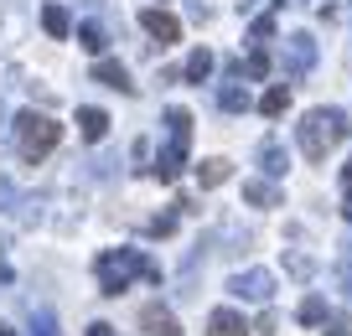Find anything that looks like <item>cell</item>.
<instances>
[{
    "mask_svg": "<svg viewBox=\"0 0 352 336\" xmlns=\"http://www.w3.org/2000/svg\"><path fill=\"white\" fill-rule=\"evenodd\" d=\"M347 130H352V124H347V114H342V109H311L306 120H300V130H296L300 155H306L311 166L327 161V155L347 140Z\"/></svg>",
    "mask_w": 352,
    "mask_h": 336,
    "instance_id": "cell-1",
    "label": "cell"
},
{
    "mask_svg": "<svg viewBox=\"0 0 352 336\" xmlns=\"http://www.w3.org/2000/svg\"><path fill=\"white\" fill-rule=\"evenodd\" d=\"M94 274H99V290L104 295H124L140 274H155V269H151V259L135 254V249H104L99 264H94Z\"/></svg>",
    "mask_w": 352,
    "mask_h": 336,
    "instance_id": "cell-2",
    "label": "cell"
},
{
    "mask_svg": "<svg viewBox=\"0 0 352 336\" xmlns=\"http://www.w3.org/2000/svg\"><path fill=\"white\" fill-rule=\"evenodd\" d=\"M16 140H21V161L36 166V161H47V155L57 150L63 124L47 120V114H36V109H26V114H16Z\"/></svg>",
    "mask_w": 352,
    "mask_h": 336,
    "instance_id": "cell-3",
    "label": "cell"
},
{
    "mask_svg": "<svg viewBox=\"0 0 352 336\" xmlns=\"http://www.w3.org/2000/svg\"><path fill=\"white\" fill-rule=\"evenodd\" d=\"M228 290L239 295V300H270V295H275V274L270 269H243V274L228 280Z\"/></svg>",
    "mask_w": 352,
    "mask_h": 336,
    "instance_id": "cell-4",
    "label": "cell"
},
{
    "mask_svg": "<svg viewBox=\"0 0 352 336\" xmlns=\"http://www.w3.org/2000/svg\"><path fill=\"white\" fill-rule=\"evenodd\" d=\"M140 32L155 36V42H182V21L166 11H140Z\"/></svg>",
    "mask_w": 352,
    "mask_h": 336,
    "instance_id": "cell-5",
    "label": "cell"
},
{
    "mask_svg": "<svg viewBox=\"0 0 352 336\" xmlns=\"http://www.w3.org/2000/svg\"><path fill=\"white\" fill-rule=\"evenodd\" d=\"M78 130H83V140H88V145H99L104 135H109V114H104V109H94V104L78 109Z\"/></svg>",
    "mask_w": 352,
    "mask_h": 336,
    "instance_id": "cell-6",
    "label": "cell"
},
{
    "mask_svg": "<svg viewBox=\"0 0 352 336\" xmlns=\"http://www.w3.org/2000/svg\"><path fill=\"white\" fill-rule=\"evenodd\" d=\"M140 326H145L151 336H182V326L171 321V311H166V305H145V311H140Z\"/></svg>",
    "mask_w": 352,
    "mask_h": 336,
    "instance_id": "cell-7",
    "label": "cell"
},
{
    "mask_svg": "<svg viewBox=\"0 0 352 336\" xmlns=\"http://www.w3.org/2000/svg\"><path fill=\"white\" fill-rule=\"evenodd\" d=\"M249 331L254 326L239 311H212V321H208V336H249Z\"/></svg>",
    "mask_w": 352,
    "mask_h": 336,
    "instance_id": "cell-8",
    "label": "cell"
},
{
    "mask_svg": "<svg viewBox=\"0 0 352 336\" xmlns=\"http://www.w3.org/2000/svg\"><path fill=\"white\" fill-rule=\"evenodd\" d=\"M182 166H187V145L171 140V145L161 150V161H155V176H161V181H176V176H182Z\"/></svg>",
    "mask_w": 352,
    "mask_h": 336,
    "instance_id": "cell-9",
    "label": "cell"
},
{
    "mask_svg": "<svg viewBox=\"0 0 352 336\" xmlns=\"http://www.w3.org/2000/svg\"><path fill=\"white\" fill-rule=\"evenodd\" d=\"M94 83H109V88H120V93H130V73H124V63H109V57H104L99 67H94Z\"/></svg>",
    "mask_w": 352,
    "mask_h": 336,
    "instance_id": "cell-10",
    "label": "cell"
},
{
    "mask_svg": "<svg viewBox=\"0 0 352 336\" xmlns=\"http://www.w3.org/2000/svg\"><path fill=\"white\" fill-rule=\"evenodd\" d=\"M228 176H233V166L223 161V155H212V161H202V166H197V181L208 186V192H212V186H223Z\"/></svg>",
    "mask_w": 352,
    "mask_h": 336,
    "instance_id": "cell-11",
    "label": "cell"
},
{
    "mask_svg": "<svg viewBox=\"0 0 352 336\" xmlns=\"http://www.w3.org/2000/svg\"><path fill=\"white\" fill-rule=\"evenodd\" d=\"M42 32H47V36H57V42H63V36L73 32V21H67V11H63V5H42Z\"/></svg>",
    "mask_w": 352,
    "mask_h": 336,
    "instance_id": "cell-12",
    "label": "cell"
},
{
    "mask_svg": "<svg viewBox=\"0 0 352 336\" xmlns=\"http://www.w3.org/2000/svg\"><path fill=\"white\" fill-rule=\"evenodd\" d=\"M78 47H88V52L99 57L104 47H109V32H104L99 21H83V26H78Z\"/></svg>",
    "mask_w": 352,
    "mask_h": 336,
    "instance_id": "cell-13",
    "label": "cell"
},
{
    "mask_svg": "<svg viewBox=\"0 0 352 336\" xmlns=\"http://www.w3.org/2000/svg\"><path fill=\"white\" fill-rule=\"evenodd\" d=\"M285 109H290V88H285V83H280V88H270V93L259 98V114H270V120H280Z\"/></svg>",
    "mask_w": 352,
    "mask_h": 336,
    "instance_id": "cell-14",
    "label": "cell"
},
{
    "mask_svg": "<svg viewBox=\"0 0 352 336\" xmlns=\"http://www.w3.org/2000/svg\"><path fill=\"white\" fill-rule=\"evenodd\" d=\"M243 202H249V207H275L280 192H275L270 181H249V186H243Z\"/></svg>",
    "mask_w": 352,
    "mask_h": 336,
    "instance_id": "cell-15",
    "label": "cell"
},
{
    "mask_svg": "<svg viewBox=\"0 0 352 336\" xmlns=\"http://www.w3.org/2000/svg\"><path fill=\"white\" fill-rule=\"evenodd\" d=\"M208 73H212V52L197 47V52L187 57V83H208Z\"/></svg>",
    "mask_w": 352,
    "mask_h": 336,
    "instance_id": "cell-16",
    "label": "cell"
},
{
    "mask_svg": "<svg viewBox=\"0 0 352 336\" xmlns=\"http://www.w3.org/2000/svg\"><path fill=\"white\" fill-rule=\"evenodd\" d=\"M166 124H171V140L192 145V114L187 109H166Z\"/></svg>",
    "mask_w": 352,
    "mask_h": 336,
    "instance_id": "cell-17",
    "label": "cell"
},
{
    "mask_svg": "<svg viewBox=\"0 0 352 336\" xmlns=\"http://www.w3.org/2000/svg\"><path fill=\"white\" fill-rule=\"evenodd\" d=\"M311 63H316V47H311V36H290V67L300 73V67H311Z\"/></svg>",
    "mask_w": 352,
    "mask_h": 336,
    "instance_id": "cell-18",
    "label": "cell"
},
{
    "mask_svg": "<svg viewBox=\"0 0 352 336\" xmlns=\"http://www.w3.org/2000/svg\"><path fill=\"white\" fill-rule=\"evenodd\" d=\"M300 326H327V300H321V295H306V300H300Z\"/></svg>",
    "mask_w": 352,
    "mask_h": 336,
    "instance_id": "cell-19",
    "label": "cell"
},
{
    "mask_svg": "<svg viewBox=\"0 0 352 336\" xmlns=\"http://www.w3.org/2000/svg\"><path fill=\"white\" fill-rule=\"evenodd\" d=\"M285 269L296 274V280H311V274H316V264H311V254H300V249H290L285 254Z\"/></svg>",
    "mask_w": 352,
    "mask_h": 336,
    "instance_id": "cell-20",
    "label": "cell"
},
{
    "mask_svg": "<svg viewBox=\"0 0 352 336\" xmlns=\"http://www.w3.org/2000/svg\"><path fill=\"white\" fill-rule=\"evenodd\" d=\"M218 109H228V114H239V109H249V93H243L239 83H228V88H223V93H218Z\"/></svg>",
    "mask_w": 352,
    "mask_h": 336,
    "instance_id": "cell-21",
    "label": "cell"
},
{
    "mask_svg": "<svg viewBox=\"0 0 352 336\" xmlns=\"http://www.w3.org/2000/svg\"><path fill=\"white\" fill-rule=\"evenodd\" d=\"M264 171L270 176H285L290 166H285V150H280V145H264Z\"/></svg>",
    "mask_w": 352,
    "mask_h": 336,
    "instance_id": "cell-22",
    "label": "cell"
},
{
    "mask_svg": "<svg viewBox=\"0 0 352 336\" xmlns=\"http://www.w3.org/2000/svg\"><path fill=\"white\" fill-rule=\"evenodd\" d=\"M270 36H275V16H259V21L249 26V42H254V47H264Z\"/></svg>",
    "mask_w": 352,
    "mask_h": 336,
    "instance_id": "cell-23",
    "label": "cell"
},
{
    "mask_svg": "<svg viewBox=\"0 0 352 336\" xmlns=\"http://www.w3.org/2000/svg\"><path fill=\"white\" fill-rule=\"evenodd\" d=\"M327 336H352V321L347 315H327Z\"/></svg>",
    "mask_w": 352,
    "mask_h": 336,
    "instance_id": "cell-24",
    "label": "cell"
},
{
    "mask_svg": "<svg viewBox=\"0 0 352 336\" xmlns=\"http://www.w3.org/2000/svg\"><path fill=\"white\" fill-rule=\"evenodd\" d=\"M342 212L352 217V161H347V171H342Z\"/></svg>",
    "mask_w": 352,
    "mask_h": 336,
    "instance_id": "cell-25",
    "label": "cell"
},
{
    "mask_svg": "<svg viewBox=\"0 0 352 336\" xmlns=\"http://www.w3.org/2000/svg\"><path fill=\"white\" fill-rule=\"evenodd\" d=\"M249 73H254V78H264V73H270V57H264V47H254V57H249Z\"/></svg>",
    "mask_w": 352,
    "mask_h": 336,
    "instance_id": "cell-26",
    "label": "cell"
},
{
    "mask_svg": "<svg viewBox=\"0 0 352 336\" xmlns=\"http://www.w3.org/2000/svg\"><path fill=\"white\" fill-rule=\"evenodd\" d=\"M254 331H259V336H275V311H264L259 321H254Z\"/></svg>",
    "mask_w": 352,
    "mask_h": 336,
    "instance_id": "cell-27",
    "label": "cell"
},
{
    "mask_svg": "<svg viewBox=\"0 0 352 336\" xmlns=\"http://www.w3.org/2000/svg\"><path fill=\"white\" fill-rule=\"evenodd\" d=\"M171 228H176V217H155V223H151V233H155V238H166Z\"/></svg>",
    "mask_w": 352,
    "mask_h": 336,
    "instance_id": "cell-28",
    "label": "cell"
},
{
    "mask_svg": "<svg viewBox=\"0 0 352 336\" xmlns=\"http://www.w3.org/2000/svg\"><path fill=\"white\" fill-rule=\"evenodd\" d=\"M88 336H114V326H104V321H94V326H88Z\"/></svg>",
    "mask_w": 352,
    "mask_h": 336,
    "instance_id": "cell-29",
    "label": "cell"
},
{
    "mask_svg": "<svg viewBox=\"0 0 352 336\" xmlns=\"http://www.w3.org/2000/svg\"><path fill=\"white\" fill-rule=\"evenodd\" d=\"M342 280H352V249L342 254Z\"/></svg>",
    "mask_w": 352,
    "mask_h": 336,
    "instance_id": "cell-30",
    "label": "cell"
},
{
    "mask_svg": "<svg viewBox=\"0 0 352 336\" xmlns=\"http://www.w3.org/2000/svg\"><path fill=\"white\" fill-rule=\"evenodd\" d=\"M0 336H21V331H16V326H0Z\"/></svg>",
    "mask_w": 352,
    "mask_h": 336,
    "instance_id": "cell-31",
    "label": "cell"
},
{
    "mask_svg": "<svg viewBox=\"0 0 352 336\" xmlns=\"http://www.w3.org/2000/svg\"><path fill=\"white\" fill-rule=\"evenodd\" d=\"M0 135H6V109H0Z\"/></svg>",
    "mask_w": 352,
    "mask_h": 336,
    "instance_id": "cell-32",
    "label": "cell"
}]
</instances>
